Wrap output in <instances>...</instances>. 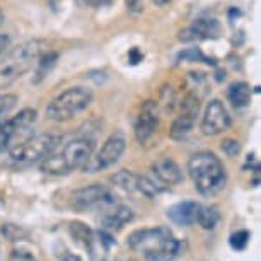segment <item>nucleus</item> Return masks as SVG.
Here are the masks:
<instances>
[{
  "mask_svg": "<svg viewBox=\"0 0 261 261\" xmlns=\"http://www.w3.org/2000/svg\"><path fill=\"white\" fill-rule=\"evenodd\" d=\"M68 230H70V236L73 238V241H75L82 249L92 253V249H94V234H92V230L87 227L86 224L70 222L68 224Z\"/></svg>",
  "mask_w": 261,
  "mask_h": 261,
  "instance_id": "nucleus-17",
  "label": "nucleus"
},
{
  "mask_svg": "<svg viewBox=\"0 0 261 261\" xmlns=\"http://www.w3.org/2000/svg\"><path fill=\"white\" fill-rule=\"evenodd\" d=\"M57 58H58V55L57 53H53V51H45L43 53L41 57H39V60H38V63H36V82H39L41 79H45V77H48V73H50V70L53 67H55V62H57Z\"/></svg>",
  "mask_w": 261,
  "mask_h": 261,
  "instance_id": "nucleus-22",
  "label": "nucleus"
},
{
  "mask_svg": "<svg viewBox=\"0 0 261 261\" xmlns=\"http://www.w3.org/2000/svg\"><path fill=\"white\" fill-rule=\"evenodd\" d=\"M200 203L196 201H181V203L172 205L167 210V217L172 224L181 225V227H190L196 222V217L200 212Z\"/></svg>",
  "mask_w": 261,
  "mask_h": 261,
  "instance_id": "nucleus-16",
  "label": "nucleus"
},
{
  "mask_svg": "<svg viewBox=\"0 0 261 261\" xmlns=\"http://www.w3.org/2000/svg\"><path fill=\"white\" fill-rule=\"evenodd\" d=\"M128 246L144 254L145 261H174L185 251V243L176 239L167 227L135 230L128 238Z\"/></svg>",
  "mask_w": 261,
  "mask_h": 261,
  "instance_id": "nucleus-1",
  "label": "nucleus"
},
{
  "mask_svg": "<svg viewBox=\"0 0 261 261\" xmlns=\"http://www.w3.org/2000/svg\"><path fill=\"white\" fill-rule=\"evenodd\" d=\"M58 261H82L75 253H72L70 249L63 248L62 253H58Z\"/></svg>",
  "mask_w": 261,
  "mask_h": 261,
  "instance_id": "nucleus-29",
  "label": "nucleus"
},
{
  "mask_svg": "<svg viewBox=\"0 0 261 261\" xmlns=\"http://www.w3.org/2000/svg\"><path fill=\"white\" fill-rule=\"evenodd\" d=\"M137 190L140 191V193H144L147 198H154L162 191H166L159 183H155V179L152 178L150 174L147 176H139V179H137Z\"/></svg>",
  "mask_w": 261,
  "mask_h": 261,
  "instance_id": "nucleus-21",
  "label": "nucleus"
},
{
  "mask_svg": "<svg viewBox=\"0 0 261 261\" xmlns=\"http://www.w3.org/2000/svg\"><path fill=\"white\" fill-rule=\"evenodd\" d=\"M220 220V212L217 206H200L198 217H196V222L206 230H212L217 227Z\"/></svg>",
  "mask_w": 261,
  "mask_h": 261,
  "instance_id": "nucleus-20",
  "label": "nucleus"
},
{
  "mask_svg": "<svg viewBox=\"0 0 261 261\" xmlns=\"http://www.w3.org/2000/svg\"><path fill=\"white\" fill-rule=\"evenodd\" d=\"M126 6L130 11L134 12H140L144 9V0H126Z\"/></svg>",
  "mask_w": 261,
  "mask_h": 261,
  "instance_id": "nucleus-30",
  "label": "nucleus"
},
{
  "mask_svg": "<svg viewBox=\"0 0 261 261\" xmlns=\"http://www.w3.org/2000/svg\"><path fill=\"white\" fill-rule=\"evenodd\" d=\"M200 111V97L195 92H188L185 96V99L181 101L179 106V115L176 116V120L172 121L171 126V139L174 140H183L190 135V132L193 130L196 116Z\"/></svg>",
  "mask_w": 261,
  "mask_h": 261,
  "instance_id": "nucleus-10",
  "label": "nucleus"
},
{
  "mask_svg": "<svg viewBox=\"0 0 261 261\" xmlns=\"http://www.w3.org/2000/svg\"><path fill=\"white\" fill-rule=\"evenodd\" d=\"M12 258L17 261H38L36 256H34L31 251L24 249V248H16L12 251Z\"/></svg>",
  "mask_w": 261,
  "mask_h": 261,
  "instance_id": "nucleus-27",
  "label": "nucleus"
},
{
  "mask_svg": "<svg viewBox=\"0 0 261 261\" xmlns=\"http://www.w3.org/2000/svg\"><path fill=\"white\" fill-rule=\"evenodd\" d=\"M137 179H139V176L126 169L118 171L116 174L111 176V183L115 185L116 188L126 191V193H132V191L137 190Z\"/></svg>",
  "mask_w": 261,
  "mask_h": 261,
  "instance_id": "nucleus-19",
  "label": "nucleus"
},
{
  "mask_svg": "<svg viewBox=\"0 0 261 261\" xmlns=\"http://www.w3.org/2000/svg\"><path fill=\"white\" fill-rule=\"evenodd\" d=\"M126 149V137L123 132H115L108 137L105 145L101 147V150L96 155H91V159L86 162V166L82 167L84 172H99L105 171L113 164H116L123 155V152Z\"/></svg>",
  "mask_w": 261,
  "mask_h": 261,
  "instance_id": "nucleus-9",
  "label": "nucleus"
},
{
  "mask_svg": "<svg viewBox=\"0 0 261 261\" xmlns=\"http://www.w3.org/2000/svg\"><path fill=\"white\" fill-rule=\"evenodd\" d=\"M220 33V24L215 19L200 17L195 19L190 26L179 31V41L183 43H193V41H203V39L217 38Z\"/></svg>",
  "mask_w": 261,
  "mask_h": 261,
  "instance_id": "nucleus-13",
  "label": "nucleus"
},
{
  "mask_svg": "<svg viewBox=\"0 0 261 261\" xmlns=\"http://www.w3.org/2000/svg\"><path fill=\"white\" fill-rule=\"evenodd\" d=\"M188 172L196 191L203 196H212L224 190L227 172L220 159L212 152H198L188 161Z\"/></svg>",
  "mask_w": 261,
  "mask_h": 261,
  "instance_id": "nucleus-2",
  "label": "nucleus"
},
{
  "mask_svg": "<svg viewBox=\"0 0 261 261\" xmlns=\"http://www.w3.org/2000/svg\"><path fill=\"white\" fill-rule=\"evenodd\" d=\"M82 7H92V9H99V7H106L110 6L113 0H77Z\"/></svg>",
  "mask_w": 261,
  "mask_h": 261,
  "instance_id": "nucleus-28",
  "label": "nucleus"
},
{
  "mask_svg": "<svg viewBox=\"0 0 261 261\" xmlns=\"http://www.w3.org/2000/svg\"><path fill=\"white\" fill-rule=\"evenodd\" d=\"M134 219V212L130 206L115 203L101 212L99 224L105 230H120Z\"/></svg>",
  "mask_w": 261,
  "mask_h": 261,
  "instance_id": "nucleus-15",
  "label": "nucleus"
},
{
  "mask_svg": "<svg viewBox=\"0 0 261 261\" xmlns=\"http://www.w3.org/2000/svg\"><path fill=\"white\" fill-rule=\"evenodd\" d=\"M115 203H118L116 196L106 186H102L99 183L82 186V188L75 190L70 195V205L77 212H89V210L102 212Z\"/></svg>",
  "mask_w": 261,
  "mask_h": 261,
  "instance_id": "nucleus-8",
  "label": "nucleus"
},
{
  "mask_svg": "<svg viewBox=\"0 0 261 261\" xmlns=\"http://www.w3.org/2000/svg\"><path fill=\"white\" fill-rule=\"evenodd\" d=\"M249 238H251V234L248 230H238V232H234L230 236V246H232V249L236 251H243L246 249V246H248Z\"/></svg>",
  "mask_w": 261,
  "mask_h": 261,
  "instance_id": "nucleus-25",
  "label": "nucleus"
},
{
  "mask_svg": "<svg viewBox=\"0 0 261 261\" xmlns=\"http://www.w3.org/2000/svg\"><path fill=\"white\" fill-rule=\"evenodd\" d=\"M17 101L19 99L16 94H0V123L7 120L11 111L16 108Z\"/></svg>",
  "mask_w": 261,
  "mask_h": 261,
  "instance_id": "nucleus-23",
  "label": "nucleus"
},
{
  "mask_svg": "<svg viewBox=\"0 0 261 261\" xmlns=\"http://www.w3.org/2000/svg\"><path fill=\"white\" fill-rule=\"evenodd\" d=\"M150 176L155 179V183H159L162 188L167 190L169 186L179 185L183 181V172L178 162L172 161L171 157H161L159 161H155L150 167Z\"/></svg>",
  "mask_w": 261,
  "mask_h": 261,
  "instance_id": "nucleus-14",
  "label": "nucleus"
},
{
  "mask_svg": "<svg viewBox=\"0 0 261 261\" xmlns=\"http://www.w3.org/2000/svg\"><path fill=\"white\" fill-rule=\"evenodd\" d=\"M2 234L6 236L9 241H22V239H28V232L17 225H12V224H7V225H2Z\"/></svg>",
  "mask_w": 261,
  "mask_h": 261,
  "instance_id": "nucleus-24",
  "label": "nucleus"
},
{
  "mask_svg": "<svg viewBox=\"0 0 261 261\" xmlns=\"http://www.w3.org/2000/svg\"><path fill=\"white\" fill-rule=\"evenodd\" d=\"M96 140L92 137H77L63 145L60 154L48 155L41 162V171L51 176H65L82 169L94 154Z\"/></svg>",
  "mask_w": 261,
  "mask_h": 261,
  "instance_id": "nucleus-3",
  "label": "nucleus"
},
{
  "mask_svg": "<svg viewBox=\"0 0 261 261\" xmlns=\"http://www.w3.org/2000/svg\"><path fill=\"white\" fill-rule=\"evenodd\" d=\"M9 43H11V38H9V34H0V55L6 51V48L9 46Z\"/></svg>",
  "mask_w": 261,
  "mask_h": 261,
  "instance_id": "nucleus-31",
  "label": "nucleus"
},
{
  "mask_svg": "<svg viewBox=\"0 0 261 261\" xmlns=\"http://www.w3.org/2000/svg\"><path fill=\"white\" fill-rule=\"evenodd\" d=\"M230 125H232V118H230L225 105L220 99H212L205 108L203 116H201V134L206 137H214L229 130Z\"/></svg>",
  "mask_w": 261,
  "mask_h": 261,
  "instance_id": "nucleus-11",
  "label": "nucleus"
},
{
  "mask_svg": "<svg viewBox=\"0 0 261 261\" xmlns=\"http://www.w3.org/2000/svg\"><path fill=\"white\" fill-rule=\"evenodd\" d=\"M62 137L55 134H41V135H31L21 144L11 149L7 154H4V162L9 166L24 167L34 162H39L46 159L57 150L60 145Z\"/></svg>",
  "mask_w": 261,
  "mask_h": 261,
  "instance_id": "nucleus-5",
  "label": "nucleus"
},
{
  "mask_svg": "<svg viewBox=\"0 0 261 261\" xmlns=\"http://www.w3.org/2000/svg\"><path fill=\"white\" fill-rule=\"evenodd\" d=\"M222 150H224V154H227L229 157H234V155H238L239 152H241V145H239V142L238 140H232V139H227V140H224L222 142Z\"/></svg>",
  "mask_w": 261,
  "mask_h": 261,
  "instance_id": "nucleus-26",
  "label": "nucleus"
},
{
  "mask_svg": "<svg viewBox=\"0 0 261 261\" xmlns=\"http://www.w3.org/2000/svg\"><path fill=\"white\" fill-rule=\"evenodd\" d=\"M227 97L236 108H244L251 102V87L246 82H234L229 86Z\"/></svg>",
  "mask_w": 261,
  "mask_h": 261,
  "instance_id": "nucleus-18",
  "label": "nucleus"
},
{
  "mask_svg": "<svg viewBox=\"0 0 261 261\" xmlns=\"http://www.w3.org/2000/svg\"><path fill=\"white\" fill-rule=\"evenodd\" d=\"M45 51L46 41H43V39H29V41L12 48L0 60V87L9 86L22 75H26Z\"/></svg>",
  "mask_w": 261,
  "mask_h": 261,
  "instance_id": "nucleus-4",
  "label": "nucleus"
},
{
  "mask_svg": "<svg viewBox=\"0 0 261 261\" xmlns=\"http://www.w3.org/2000/svg\"><path fill=\"white\" fill-rule=\"evenodd\" d=\"M38 120V113L33 108H24L16 116L0 123V157L31 137V128Z\"/></svg>",
  "mask_w": 261,
  "mask_h": 261,
  "instance_id": "nucleus-7",
  "label": "nucleus"
},
{
  "mask_svg": "<svg viewBox=\"0 0 261 261\" xmlns=\"http://www.w3.org/2000/svg\"><path fill=\"white\" fill-rule=\"evenodd\" d=\"M159 115L154 101H145L140 108V113L135 120V137L140 144H149L157 134Z\"/></svg>",
  "mask_w": 261,
  "mask_h": 261,
  "instance_id": "nucleus-12",
  "label": "nucleus"
},
{
  "mask_svg": "<svg viewBox=\"0 0 261 261\" xmlns=\"http://www.w3.org/2000/svg\"><path fill=\"white\" fill-rule=\"evenodd\" d=\"M94 101V92L86 86H73L53 97L46 106V118L51 121H68L84 113Z\"/></svg>",
  "mask_w": 261,
  "mask_h": 261,
  "instance_id": "nucleus-6",
  "label": "nucleus"
},
{
  "mask_svg": "<svg viewBox=\"0 0 261 261\" xmlns=\"http://www.w3.org/2000/svg\"><path fill=\"white\" fill-rule=\"evenodd\" d=\"M154 2H155V6L164 7V6H167V4H171L172 0H154Z\"/></svg>",
  "mask_w": 261,
  "mask_h": 261,
  "instance_id": "nucleus-32",
  "label": "nucleus"
}]
</instances>
